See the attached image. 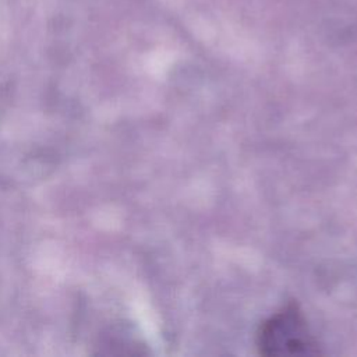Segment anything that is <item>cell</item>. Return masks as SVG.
<instances>
[{
  "label": "cell",
  "instance_id": "obj_1",
  "mask_svg": "<svg viewBox=\"0 0 357 357\" xmlns=\"http://www.w3.org/2000/svg\"><path fill=\"white\" fill-rule=\"evenodd\" d=\"M257 347L262 356L303 357L319 353L303 312L289 304L269 317L259 328Z\"/></svg>",
  "mask_w": 357,
  "mask_h": 357
}]
</instances>
